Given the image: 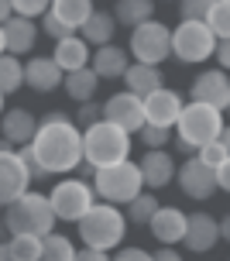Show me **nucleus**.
I'll return each mask as SVG.
<instances>
[{
  "instance_id": "nucleus-17",
  "label": "nucleus",
  "mask_w": 230,
  "mask_h": 261,
  "mask_svg": "<svg viewBox=\"0 0 230 261\" xmlns=\"http://www.w3.org/2000/svg\"><path fill=\"white\" fill-rule=\"evenodd\" d=\"M65 72L55 65L52 55H35L31 62H24V86H31L35 93H55L62 86Z\"/></svg>"
},
{
  "instance_id": "nucleus-36",
  "label": "nucleus",
  "mask_w": 230,
  "mask_h": 261,
  "mask_svg": "<svg viewBox=\"0 0 230 261\" xmlns=\"http://www.w3.org/2000/svg\"><path fill=\"white\" fill-rule=\"evenodd\" d=\"M41 31H45V35H48V38H55V41H62V38H69V35H76V31H72V28L65 24L62 17H59V14L52 11H45L41 14Z\"/></svg>"
},
{
  "instance_id": "nucleus-10",
  "label": "nucleus",
  "mask_w": 230,
  "mask_h": 261,
  "mask_svg": "<svg viewBox=\"0 0 230 261\" xmlns=\"http://www.w3.org/2000/svg\"><path fill=\"white\" fill-rule=\"evenodd\" d=\"M175 182H179V189L189 196V199H196V203H206V199L220 189L217 186V169L206 165L199 155H192V158L182 162L179 172H175Z\"/></svg>"
},
{
  "instance_id": "nucleus-32",
  "label": "nucleus",
  "mask_w": 230,
  "mask_h": 261,
  "mask_svg": "<svg viewBox=\"0 0 230 261\" xmlns=\"http://www.w3.org/2000/svg\"><path fill=\"white\" fill-rule=\"evenodd\" d=\"M206 28L220 38H230V0H217L213 4V11H210V17H206Z\"/></svg>"
},
{
  "instance_id": "nucleus-37",
  "label": "nucleus",
  "mask_w": 230,
  "mask_h": 261,
  "mask_svg": "<svg viewBox=\"0 0 230 261\" xmlns=\"http://www.w3.org/2000/svg\"><path fill=\"white\" fill-rule=\"evenodd\" d=\"M11 7H14V14L17 17H41V14L52 7V0H11Z\"/></svg>"
},
{
  "instance_id": "nucleus-21",
  "label": "nucleus",
  "mask_w": 230,
  "mask_h": 261,
  "mask_svg": "<svg viewBox=\"0 0 230 261\" xmlns=\"http://www.w3.org/2000/svg\"><path fill=\"white\" fill-rule=\"evenodd\" d=\"M4 38H7V55H28L35 48V41H38V24L31 21V17H17L14 14L11 21L4 24Z\"/></svg>"
},
{
  "instance_id": "nucleus-3",
  "label": "nucleus",
  "mask_w": 230,
  "mask_h": 261,
  "mask_svg": "<svg viewBox=\"0 0 230 261\" xmlns=\"http://www.w3.org/2000/svg\"><path fill=\"white\" fill-rule=\"evenodd\" d=\"M79 227V241L86 248H100V251H114L124 234H127V217L114 206V203H93L90 213L76 223Z\"/></svg>"
},
{
  "instance_id": "nucleus-52",
  "label": "nucleus",
  "mask_w": 230,
  "mask_h": 261,
  "mask_svg": "<svg viewBox=\"0 0 230 261\" xmlns=\"http://www.w3.org/2000/svg\"><path fill=\"white\" fill-rule=\"evenodd\" d=\"M0 114H4V93H0Z\"/></svg>"
},
{
  "instance_id": "nucleus-35",
  "label": "nucleus",
  "mask_w": 230,
  "mask_h": 261,
  "mask_svg": "<svg viewBox=\"0 0 230 261\" xmlns=\"http://www.w3.org/2000/svg\"><path fill=\"white\" fill-rule=\"evenodd\" d=\"M217 0H179V21H206Z\"/></svg>"
},
{
  "instance_id": "nucleus-39",
  "label": "nucleus",
  "mask_w": 230,
  "mask_h": 261,
  "mask_svg": "<svg viewBox=\"0 0 230 261\" xmlns=\"http://www.w3.org/2000/svg\"><path fill=\"white\" fill-rule=\"evenodd\" d=\"M227 155H230V151L220 141H210V144H203V148H199V158H203L206 165H213V169H217V165H223V162H227Z\"/></svg>"
},
{
  "instance_id": "nucleus-12",
  "label": "nucleus",
  "mask_w": 230,
  "mask_h": 261,
  "mask_svg": "<svg viewBox=\"0 0 230 261\" xmlns=\"http://www.w3.org/2000/svg\"><path fill=\"white\" fill-rule=\"evenodd\" d=\"M103 120L117 124L120 130H141L144 127V100L134 96V93H114L107 103H103Z\"/></svg>"
},
{
  "instance_id": "nucleus-51",
  "label": "nucleus",
  "mask_w": 230,
  "mask_h": 261,
  "mask_svg": "<svg viewBox=\"0 0 230 261\" xmlns=\"http://www.w3.org/2000/svg\"><path fill=\"white\" fill-rule=\"evenodd\" d=\"M7 52V38H4V24H0V55Z\"/></svg>"
},
{
  "instance_id": "nucleus-7",
  "label": "nucleus",
  "mask_w": 230,
  "mask_h": 261,
  "mask_svg": "<svg viewBox=\"0 0 230 261\" xmlns=\"http://www.w3.org/2000/svg\"><path fill=\"white\" fill-rule=\"evenodd\" d=\"M217 52V35L206 28V21H179L172 31V55L182 65H199Z\"/></svg>"
},
{
  "instance_id": "nucleus-31",
  "label": "nucleus",
  "mask_w": 230,
  "mask_h": 261,
  "mask_svg": "<svg viewBox=\"0 0 230 261\" xmlns=\"http://www.w3.org/2000/svg\"><path fill=\"white\" fill-rule=\"evenodd\" d=\"M7 248L17 261H38L41 258V237H31V234H14L7 241Z\"/></svg>"
},
{
  "instance_id": "nucleus-41",
  "label": "nucleus",
  "mask_w": 230,
  "mask_h": 261,
  "mask_svg": "<svg viewBox=\"0 0 230 261\" xmlns=\"http://www.w3.org/2000/svg\"><path fill=\"white\" fill-rule=\"evenodd\" d=\"M72 261H110V254L100 251V248H86V244H83V248L76 251V258H72Z\"/></svg>"
},
{
  "instance_id": "nucleus-30",
  "label": "nucleus",
  "mask_w": 230,
  "mask_h": 261,
  "mask_svg": "<svg viewBox=\"0 0 230 261\" xmlns=\"http://www.w3.org/2000/svg\"><path fill=\"white\" fill-rule=\"evenodd\" d=\"M72 258H76V248H72L69 237L55 234V230L48 237H41V258L38 261H72Z\"/></svg>"
},
{
  "instance_id": "nucleus-6",
  "label": "nucleus",
  "mask_w": 230,
  "mask_h": 261,
  "mask_svg": "<svg viewBox=\"0 0 230 261\" xmlns=\"http://www.w3.org/2000/svg\"><path fill=\"white\" fill-rule=\"evenodd\" d=\"M220 127H223V114H220L217 107L210 103H186L182 107L179 120H175V138H182V141H189L196 151L203 148V144L217 141Z\"/></svg>"
},
{
  "instance_id": "nucleus-42",
  "label": "nucleus",
  "mask_w": 230,
  "mask_h": 261,
  "mask_svg": "<svg viewBox=\"0 0 230 261\" xmlns=\"http://www.w3.org/2000/svg\"><path fill=\"white\" fill-rule=\"evenodd\" d=\"M217 62H220V69H223V72H230V38H220L217 41Z\"/></svg>"
},
{
  "instance_id": "nucleus-54",
  "label": "nucleus",
  "mask_w": 230,
  "mask_h": 261,
  "mask_svg": "<svg viewBox=\"0 0 230 261\" xmlns=\"http://www.w3.org/2000/svg\"><path fill=\"white\" fill-rule=\"evenodd\" d=\"M168 4H172V0H168ZM175 4H179V0H175Z\"/></svg>"
},
{
  "instance_id": "nucleus-5",
  "label": "nucleus",
  "mask_w": 230,
  "mask_h": 261,
  "mask_svg": "<svg viewBox=\"0 0 230 261\" xmlns=\"http://www.w3.org/2000/svg\"><path fill=\"white\" fill-rule=\"evenodd\" d=\"M93 193L100 196L103 203L114 206H127L134 196L144 193V179H141L138 162H117V165H103L93 172Z\"/></svg>"
},
{
  "instance_id": "nucleus-23",
  "label": "nucleus",
  "mask_w": 230,
  "mask_h": 261,
  "mask_svg": "<svg viewBox=\"0 0 230 261\" xmlns=\"http://www.w3.org/2000/svg\"><path fill=\"white\" fill-rule=\"evenodd\" d=\"M55 65L62 72H76V69H86L90 65V45L79 38V35H69V38L55 41V52H52Z\"/></svg>"
},
{
  "instance_id": "nucleus-33",
  "label": "nucleus",
  "mask_w": 230,
  "mask_h": 261,
  "mask_svg": "<svg viewBox=\"0 0 230 261\" xmlns=\"http://www.w3.org/2000/svg\"><path fill=\"white\" fill-rule=\"evenodd\" d=\"M17 158H21V165H24V172H28L31 182H45V179H52V172L35 158V148H31V144H21V148H17Z\"/></svg>"
},
{
  "instance_id": "nucleus-14",
  "label": "nucleus",
  "mask_w": 230,
  "mask_h": 261,
  "mask_svg": "<svg viewBox=\"0 0 230 261\" xmlns=\"http://www.w3.org/2000/svg\"><path fill=\"white\" fill-rule=\"evenodd\" d=\"M28 179L24 165H21V158H17V148L14 151H0V206H11L17 196L28 193Z\"/></svg>"
},
{
  "instance_id": "nucleus-48",
  "label": "nucleus",
  "mask_w": 230,
  "mask_h": 261,
  "mask_svg": "<svg viewBox=\"0 0 230 261\" xmlns=\"http://www.w3.org/2000/svg\"><path fill=\"white\" fill-rule=\"evenodd\" d=\"M217 141H220V144H223V148H227V151H230V124H223V127H220Z\"/></svg>"
},
{
  "instance_id": "nucleus-29",
  "label": "nucleus",
  "mask_w": 230,
  "mask_h": 261,
  "mask_svg": "<svg viewBox=\"0 0 230 261\" xmlns=\"http://www.w3.org/2000/svg\"><path fill=\"white\" fill-rule=\"evenodd\" d=\"M24 86V65H21V59L17 55H0V93L4 96H11V93H17Z\"/></svg>"
},
{
  "instance_id": "nucleus-18",
  "label": "nucleus",
  "mask_w": 230,
  "mask_h": 261,
  "mask_svg": "<svg viewBox=\"0 0 230 261\" xmlns=\"http://www.w3.org/2000/svg\"><path fill=\"white\" fill-rule=\"evenodd\" d=\"M186 223H189V213H182L179 206H158V213L151 217V234L158 244H168L175 248L182 237H186Z\"/></svg>"
},
{
  "instance_id": "nucleus-2",
  "label": "nucleus",
  "mask_w": 230,
  "mask_h": 261,
  "mask_svg": "<svg viewBox=\"0 0 230 261\" xmlns=\"http://www.w3.org/2000/svg\"><path fill=\"white\" fill-rule=\"evenodd\" d=\"M7 213H4V223H7V234H31V237H48L52 230H55V223H59V217H55V210H52L48 196L41 193H31L28 189L24 196H17L11 206H4Z\"/></svg>"
},
{
  "instance_id": "nucleus-47",
  "label": "nucleus",
  "mask_w": 230,
  "mask_h": 261,
  "mask_svg": "<svg viewBox=\"0 0 230 261\" xmlns=\"http://www.w3.org/2000/svg\"><path fill=\"white\" fill-rule=\"evenodd\" d=\"M220 241H227V244H230V213L220 220Z\"/></svg>"
},
{
  "instance_id": "nucleus-38",
  "label": "nucleus",
  "mask_w": 230,
  "mask_h": 261,
  "mask_svg": "<svg viewBox=\"0 0 230 261\" xmlns=\"http://www.w3.org/2000/svg\"><path fill=\"white\" fill-rule=\"evenodd\" d=\"M96 120H103V103H79V114H76V127L79 130H86V127H93Z\"/></svg>"
},
{
  "instance_id": "nucleus-53",
  "label": "nucleus",
  "mask_w": 230,
  "mask_h": 261,
  "mask_svg": "<svg viewBox=\"0 0 230 261\" xmlns=\"http://www.w3.org/2000/svg\"><path fill=\"white\" fill-rule=\"evenodd\" d=\"M227 117H230V107H227Z\"/></svg>"
},
{
  "instance_id": "nucleus-27",
  "label": "nucleus",
  "mask_w": 230,
  "mask_h": 261,
  "mask_svg": "<svg viewBox=\"0 0 230 261\" xmlns=\"http://www.w3.org/2000/svg\"><path fill=\"white\" fill-rule=\"evenodd\" d=\"M52 11L59 14L72 31H79V28L90 21V14L96 7H93V0H52Z\"/></svg>"
},
{
  "instance_id": "nucleus-20",
  "label": "nucleus",
  "mask_w": 230,
  "mask_h": 261,
  "mask_svg": "<svg viewBox=\"0 0 230 261\" xmlns=\"http://www.w3.org/2000/svg\"><path fill=\"white\" fill-rule=\"evenodd\" d=\"M124 86H127V93H134V96H151L155 90H162L165 86V72L158 69V65H144V62H131L127 72H124Z\"/></svg>"
},
{
  "instance_id": "nucleus-34",
  "label": "nucleus",
  "mask_w": 230,
  "mask_h": 261,
  "mask_svg": "<svg viewBox=\"0 0 230 261\" xmlns=\"http://www.w3.org/2000/svg\"><path fill=\"white\" fill-rule=\"evenodd\" d=\"M141 144H144V151H155V148H165L172 141V127H158V124H144L138 130Z\"/></svg>"
},
{
  "instance_id": "nucleus-24",
  "label": "nucleus",
  "mask_w": 230,
  "mask_h": 261,
  "mask_svg": "<svg viewBox=\"0 0 230 261\" xmlns=\"http://www.w3.org/2000/svg\"><path fill=\"white\" fill-rule=\"evenodd\" d=\"M117 28H120V24H117L114 11H93L90 21L79 28V31H83L79 38L86 41V45H93V48H100V45H110V41H114Z\"/></svg>"
},
{
  "instance_id": "nucleus-44",
  "label": "nucleus",
  "mask_w": 230,
  "mask_h": 261,
  "mask_svg": "<svg viewBox=\"0 0 230 261\" xmlns=\"http://www.w3.org/2000/svg\"><path fill=\"white\" fill-rule=\"evenodd\" d=\"M151 258H155V261H182V254H179L175 248H168V244H162V248L155 251Z\"/></svg>"
},
{
  "instance_id": "nucleus-16",
  "label": "nucleus",
  "mask_w": 230,
  "mask_h": 261,
  "mask_svg": "<svg viewBox=\"0 0 230 261\" xmlns=\"http://www.w3.org/2000/svg\"><path fill=\"white\" fill-rule=\"evenodd\" d=\"M217 241H220V220H213L210 213H189L182 244H186L192 254H206V251L217 248Z\"/></svg>"
},
{
  "instance_id": "nucleus-15",
  "label": "nucleus",
  "mask_w": 230,
  "mask_h": 261,
  "mask_svg": "<svg viewBox=\"0 0 230 261\" xmlns=\"http://www.w3.org/2000/svg\"><path fill=\"white\" fill-rule=\"evenodd\" d=\"M138 169H141L144 186H148L151 193H158V189L172 186V179H175L179 165H175V158L168 155L165 148H155V151H144V158L138 162Z\"/></svg>"
},
{
  "instance_id": "nucleus-8",
  "label": "nucleus",
  "mask_w": 230,
  "mask_h": 261,
  "mask_svg": "<svg viewBox=\"0 0 230 261\" xmlns=\"http://www.w3.org/2000/svg\"><path fill=\"white\" fill-rule=\"evenodd\" d=\"M127 52L134 55V62L162 65L172 55V28L162 24V21H144V24L131 28Z\"/></svg>"
},
{
  "instance_id": "nucleus-26",
  "label": "nucleus",
  "mask_w": 230,
  "mask_h": 261,
  "mask_svg": "<svg viewBox=\"0 0 230 261\" xmlns=\"http://www.w3.org/2000/svg\"><path fill=\"white\" fill-rule=\"evenodd\" d=\"M114 17H117V24H124V28H138L155 17V0H117Z\"/></svg>"
},
{
  "instance_id": "nucleus-19",
  "label": "nucleus",
  "mask_w": 230,
  "mask_h": 261,
  "mask_svg": "<svg viewBox=\"0 0 230 261\" xmlns=\"http://www.w3.org/2000/svg\"><path fill=\"white\" fill-rule=\"evenodd\" d=\"M35 130H38V120L24 107H14V110H4L0 114V138H7L14 148L31 144L35 141Z\"/></svg>"
},
{
  "instance_id": "nucleus-22",
  "label": "nucleus",
  "mask_w": 230,
  "mask_h": 261,
  "mask_svg": "<svg viewBox=\"0 0 230 261\" xmlns=\"http://www.w3.org/2000/svg\"><path fill=\"white\" fill-rule=\"evenodd\" d=\"M127 65H131V59H127V48H120V45H100L96 52H93V72L100 79H124V72H127Z\"/></svg>"
},
{
  "instance_id": "nucleus-49",
  "label": "nucleus",
  "mask_w": 230,
  "mask_h": 261,
  "mask_svg": "<svg viewBox=\"0 0 230 261\" xmlns=\"http://www.w3.org/2000/svg\"><path fill=\"white\" fill-rule=\"evenodd\" d=\"M76 169H79V175H83V179H93V172H96V169L90 165V162H79Z\"/></svg>"
},
{
  "instance_id": "nucleus-4",
  "label": "nucleus",
  "mask_w": 230,
  "mask_h": 261,
  "mask_svg": "<svg viewBox=\"0 0 230 261\" xmlns=\"http://www.w3.org/2000/svg\"><path fill=\"white\" fill-rule=\"evenodd\" d=\"M131 155V134L120 130L110 120H96L93 127L83 130V162H90L93 169L117 165Z\"/></svg>"
},
{
  "instance_id": "nucleus-11",
  "label": "nucleus",
  "mask_w": 230,
  "mask_h": 261,
  "mask_svg": "<svg viewBox=\"0 0 230 261\" xmlns=\"http://www.w3.org/2000/svg\"><path fill=\"white\" fill-rule=\"evenodd\" d=\"M189 100H196V103H210L217 107L220 114L230 107V76L223 72V69H206V72H199V76L192 79L189 86Z\"/></svg>"
},
{
  "instance_id": "nucleus-46",
  "label": "nucleus",
  "mask_w": 230,
  "mask_h": 261,
  "mask_svg": "<svg viewBox=\"0 0 230 261\" xmlns=\"http://www.w3.org/2000/svg\"><path fill=\"white\" fill-rule=\"evenodd\" d=\"M14 17V7H11V0H0V24H7Z\"/></svg>"
},
{
  "instance_id": "nucleus-13",
  "label": "nucleus",
  "mask_w": 230,
  "mask_h": 261,
  "mask_svg": "<svg viewBox=\"0 0 230 261\" xmlns=\"http://www.w3.org/2000/svg\"><path fill=\"white\" fill-rule=\"evenodd\" d=\"M182 107H186V100H182L179 93L168 90V86H162V90H155L151 96H144V124L175 127V120H179Z\"/></svg>"
},
{
  "instance_id": "nucleus-1",
  "label": "nucleus",
  "mask_w": 230,
  "mask_h": 261,
  "mask_svg": "<svg viewBox=\"0 0 230 261\" xmlns=\"http://www.w3.org/2000/svg\"><path fill=\"white\" fill-rule=\"evenodd\" d=\"M31 148H35V158L52 175H62V172H72L83 162V130L76 127V120L69 114L52 110L38 120Z\"/></svg>"
},
{
  "instance_id": "nucleus-43",
  "label": "nucleus",
  "mask_w": 230,
  "mask_h": 261,
  "mask_svg": "<svg viewBox=\"0 0 230 261\" xmlns=\"http://www.w3.org/2000/svg\"><path fill=\"white\" fill-rule=\"evenodd\" d=\"M217 186L223 189V193H230V155L223 165H217Z\"/></svg>"
},
{
  "instance_id": "nucleus-40",
  "label": "nucleus",
  "mask_w": 230,
  "mask_h": 261,
  "mask_svg": "<svg viewBox=\"0 0 230 261\" xmlns=\"http://www.w3.org/2000/svg\"><path fill=\"white\" fill-rule=\"evenodd\" d=\"M110 261H155V258H151V251H144V248H120L117 258Z\"/></svg>"
},
{
  "instance_id": "nucleus-50",
  "label": "nucleus",
  "mask_w": 230,
  "mask_h": 261,
  "mask_svg": "<svg viewBox=\"0 0 230 261\" xmlns=\"http://www.w3.org/2000/svg\"><path fill=\"white\" fill-rule=\"evenodd\" d=\"M0 261H17L11 254V248H7V241H0Z\"/></svg>"
},
{
  "instance_id": "nucleus-45",
  "label": "nucleus",
  "mask_w": 230,
  "mask_h": 261,
  "mask_svg": "<svg viewBox=\"0 0 230 261\" xmlns=\"http://www.w3.org/2000/svg\"><path fill=\"white\" fill-rule=\"evenodd\" d=\"M172 148H175V155H179V158H192V155H199V151H196V148H192L189 141H182V138H175V141H172Z\"/></svg>"
},
{
  "instance_id": "nucleus-9",
  "label": "nucleus",
  "mask_w": 230,
  "mask_h": 261,
  "mask_svg": "<svg viewBox=\"0 0 230 261\" xmlns=\"http://www.w3.org/2000/svg\"><path fill=\"white\" fill-rule=\"evenodd\" d=\"M48 203L62 223H79L96 203V193H93V186L86 179H62L59 186H52Z\"/></svg>"
},
{
  "instance_id": "nucleus-25",
  "label": "nucleus",
  "mask_w": 230,
  "mask_h": 261,
  "mask_svg": "<svg viewBox=\"0 0 230 261\" xmlns=\"http://www.w3.org/2000/svg\"><path fill=\"white\" fill-rule=\"evenodd\" d=\"M62 86H65V96H69V100H76V103H90L93 96H96L100 76L86 65V69H76V72H65Z\"/></svg>"
},
{
  "instance_id": "nucleus-28",
  "label": "nucleus",
  "mask_w": 230,
  "mask_h": 261,
  "mask_svg": "<svg viewBox=\"0 0 230 261\" xmlns=\"http://www.w3.org/2000/svg\"><path fill=\"white\" fill-rule=\"evenodd\" d=\"M158 196L155 193H141V196H134L127 203V210H124V217H127V223H134V227H148L151 223V217L158 213Z\"/></svg>"
}]
</instances>
